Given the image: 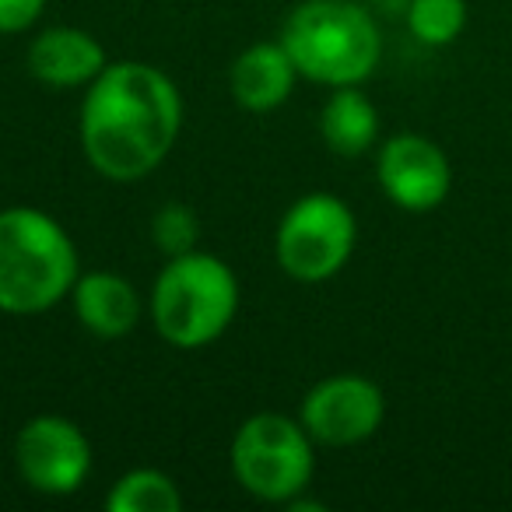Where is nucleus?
Instances as JSON below:
<instances>
[{
  "label": "nucleus",
  "instance_id": "1",
  "mask_svg": "<svg viewBox=\"0 0 512 512\" xmlns=\"http://www.w3.org/2000/svg\"><path fill=\"white\" fill-rule=\"evenodd\" d=\"M183 127V99L165 71L116 60L88 85L81 102V148L99 176L137 183L172 151Z\"/></svg>",
  "mask_w": 512,
  "mask_h": 512
},
{
  "label": "nucleus",
  "instance_id": "2",
  "mask_svg": "<svg viewBox=\"0 0 512 512\" xmlns=\"http://www.w3.org/2000/svg\"><path fill=\"white\" fill-rule=\"evenodd\" d=\"M78 274V246L53 214L39 207L0 211V313H46L71 295Z\"/></svg>",
  "mask_w": 512,
  "mask_h": 512
},
{
  "label": "nucleus",
  "instance_id": "3",
  "mask_svg": "<svg viewBox=\"0 0 512 512\" xmlns=\"http://www.w3.org/2000/svg\"><path fill=\"white\" fill-rule=\"evenodd\" d=\"M278 39L299 78L327 88L362 85L383 57V32L355 0H306L285 18Z\"/></svg>",
  "mask_w": 512,
  "mask_h": 512
},
{
  "label": "nucleus",
  "instance_id": "4",
  "mask_svg": "<svg viewBox=\"0 0 512 512\" xmlns=\"http://www.w3.org/2000/svg\"><path fill=\"white\" fill-rule=\"evenodd\" d=\"M148 313L158 337L179 351L214 344L239 313V281L214 253L169 256L151 285Z\"/></svg>",
  "mask_w": 512,
  "mask_h": 512
},
{
  "label": "nucleus",
  "instance_id": "5",
  "mask_svg": "<svg viewBox=\"0 0 512 512\" xmlns=\"http://www.w3.org/2000/svg\"><path fill=\"white\" fill-rule=\"evenodd\" d=\"M316 470L313 439L299 418L253 414L232 439V474L260 502L288 505L309 488Z\"/></svg>",
  "mask_w": 512,
  "mask_h": 512
},
{
  "label": "nucleus",
  "instance_id": "6",
  "mask_svg": "<svg viewBox=\"0 0 512 512\" xmlns=\"http://www.w3.org/2000/svg\"><path fill=\"white\" fill-rule=\"evenodd\" d=\"M355 242V211L334 193H306L281 218L274 232V256L292 281L320 285L344 271L355 253Z\"/></svg>",
  "mask_w": 512,
  "mask_h": 512
},
{
  "label": "nucleus",
  "instance_id": "7",
  "mask_svg": "<svg viewBox=\"0 0 512 512\" xmlns=\"http://www.w3.org/2000/svg\"><path fill=\"white\" fill-rule=\"evenodd\" d=\"M15 467L32 491L64 498L74 495L92 474V446L71 418L39 414V418L25 421L18 432Z\"/></svg>",
  "mask_w": 512,
  "mask_h": 512
},
{
  "label": "nucleus",
  "instance_id": "8",
  "mask_svg": "<svg viewBox=\"0 0 512 512\" xmlns=\"http://www.w3.org/2000/svg\"><path fill=\"white\" fill-rule=\"evenodd\" d=\"M386 418V397L372 379L341 372L327 376L302 397L299 421L320 446H358L372 439Z\"/></svg>",
  "mask_w": 512,
  "mask_h": 512
},
{
  "label": "nucleus",
  "instance_id": "9",
  "mask_svg": "<svg viewBox=\"0 0 512 512\" xmlns=\"http://www.w3.org/2000/svg\"><path fill=\"white\" fill-rule=\"evenodd\" d=\"M376 179L400 211L425 214L446 204L453 190V165L432 137L397 134L379 148Z\"/></svg>",
  "mask_w": 512,
  "mask_h": 512
},
{
  "label": "nucleus",
  "instance_id": "10",
  "mask_svg": "<svg viewBox=\"0 0 512 512\" xmlns=\"http://www.w3.org/2000/svg\"><path fill=\"white\" fill-rule=\"evenodd\" d=\"M29 74L46 88H88L109 67L102 43L85 29L53 25L29 43Z\"/></svg>",
  "mask_w": 512,
  "mask_h": 512
},
{
  "label": "nucleus",
  "instance_id": "11",
  "mask_svg": "<svg viewBox=\"0 0 512 512\" xmlns=\"http://www.w3.org/2000/svg\"><path fill=\"white\" fill-rule=\"evenodd\" d=\"M67 299L74 302V316L81 327L102 341H120L141 320V295L123 274L113 271L78 274Z\"/></svg>",
  "mask_w": 512,
  "mask_h": 512
},
{
  "label": "nucleus",
  "instance_id": "12",
  "mask_svg": "<svg viewBox=\"0 0 512 512\" xmlns=\"http://www.w3.org/2000/svg\"><path fill=\"white\" fill-rule=\"evenodd\" d=\"M295 81H299V67L292 64L281 39L253 43L249 50H242L232 64V74H228L232 99L246 113H271V109L285 106Z\"/></svg>",
  "mask_w": 512,
  "mask_h": 512
},
{
  "label": "nucleus",
  "instance_id": "13",
  "mask_svg": "<svg viewBox=\"0 0 512 512\" xmlns=\"http://www.w3.org/2000/svg\"><path fill=\"white\" fill-rule=\"evenodd\" d=\"M320 137L334 155L358 158L376 144L379 113L358 85L334 88L320 109Z\"/></svg>",
  "mask_w": 512,
  "mask_h": 512
},
{
  "label": "nucleus",
  "instance_id": "14",
  "mask_svg": "<svg viewBox=\"0 0 512 512\" xmlns=\"http://www.w3.org/2000/svg\"><path fill=\"white\" fill-rule=\"evenodd\" d=\"M109 512H179L183 509V495L179 484L162 470H127L113 491L106 495Z\"/></svg>",
  "mask_w": 512,
  "mask_h": 512
},
{
  "label": "nucleus",
  "instance_id": "15",
  "mask_svg": "<svg viewBox=\"0 0 512 512\" xmlns=\"http://www.w3.org/2000/svg\"><path fill=\"white\" fill-rule=\"evenodd\" d=\"M407 29L425 46H449L467 29V0H411Z\"/></svg>",
  "mask_w": 512,
  "mask_h": 512
},
{
  "label": "nucleus",
  "instance_id": "16",
  "mask_svg": "<svg viewBox=\"0 0 512 512\" xmlns=\"http://www.w3.org/2000/svg\"><path fill=\"white\" fill-rule=\"evenodd\" d=\"M197 239H200V221L186 204L172 200V204L158 207L155 218H151V242H155V249L165 260L197 249Z\"/></svg>",
  "mask_w": 512,
  "mask_h": 512
},
{
  "label": "nucleus",
  "instance_id": "17",
  "mask_svg": "<svg viewBox=\"0 0 512 512\" xmlns=\"http://www.w3.org/2000/svg\"><path fill=\"white\" fill-rule=\"evenodd\" d=\"M50 0H0V36H18L43 18Z\"/></svg>",
  "mask_w": 512,
  "mask_h": 512
}]
</instances>
